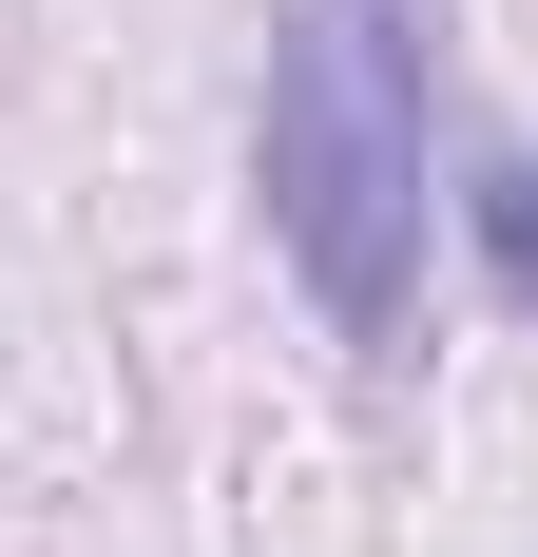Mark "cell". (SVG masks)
I'll use <instances>...</instances> for the list:
<instances>
[{
	"instance_id": "obj_1",
	"label": "cell",
	"mask_w": 538,
	"mask_h": 557,
	"mask_svg": "<svg viewBox=\"0 0 538 557\" xmlns=\"http://www.w3.org/2000/svg\"><path fill=\"white\" fill-rule=\"evenodd\" d=\"M424 115H442L424 0H269L250 173H269V250L308 270V308L346 346H404V308H424V231H442Z\"/></svg>"
},
{
	"instance_id": "obj_2",
	"label": "cell",
	"mask_w": 538,
	"mask_h": 557,
	"mask_svg": "<svg viewBox=\"0 0 538 557\" xmlns=\"http://www.w3.org/2000/svg\"><path fill=\"white\" fill-rule=\"evenodd\" d=\"M442 212L481 231V270H500V308H538V154H481L462 193H442Z\"/></svg>"
}]
</instances>
